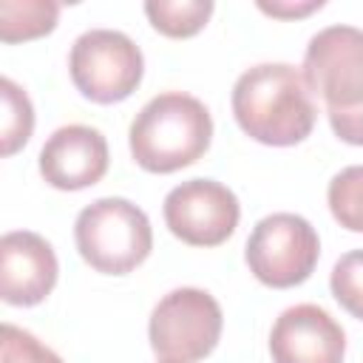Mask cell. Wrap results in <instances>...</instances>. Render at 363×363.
<instances>
[{"label": "cell", "instance_id": "obj_1", "mask_svg": "<svg viewBox=\"0 0 363 363\" xmlns=\"http://www.w3.org/2000/svg\"><path fill=\"white\" fill-rule=\"evenodd\" d=\"M233 113L250 139L272 147L303 142L318 116L303 74L286 62L247 68L233 88Z\"/></svg>", "mask_w": 363, "mask_h": 363}, {"label": "cell", "instance_id": "obj_2", "mask_svg": "<svg viewBox=\"0 0 363 363\" xmlns=\"http://www.w3.org/2000/svg\"><path fill=\"white\" fill-rule=\"evenodd\" d=\"M213 119L204 102L167 91L153 96L130 122V153L147 173H173L204 156Z\"/></svg>", "mask_w": 363, "mask_h": 363}, {"label": "cell", "instance_id": "obj_3", "mask_svg": "<svg viewBox=\"0 0 363 363\" xmlns=\"http://www.w3.org/2000/svg\"><path fill=\"white\" fill-rule=\"evenodd\" d=\"M74 241L85 264L105 275L136 269L153 250V230L133 201L108 196L88 204L74 224Z\"/></svg>", "mask_w": 363, "mask_h": 363}, {"label": "cell", "instance_id": "obj_4", "mask_svg": "<svg viewBox=\"0 0 363 363\" xmlns=\"http://www.w3.org/2000/svg\"><path fill=\"white\" fill-rule=\"evenodd\" d=\"M221 306L218 301L196 286L167 292L150 315V346L164 363H196L204 360L221 337Z\"/></svg>", "mask_w": 363, "mask_h": 363}, {"label": "cell", "instance_id": "obj_5", "mask_svg": "<svg viewBox=\"0 0 363 363\" xmlns=\"http://www.w3.org/2000/svg\"><path fill=\"white\" fill-rule=\"evenodd\" d=\"M68 71L82 96L111 105L128 99L142 82L145 60L139 45L113 28H91L79 34L68 54Z\"/></svg>", "mask_w": 363, "mask_h": 363}, {"label": "cell", "instance_id": "obj_6", "mask_svg": "<svg viewBox=\"0 0 363 363\" xmlns=\"http://www.w3.org/2000/svg\"><path fill=\"white\" fill-rule=\"evenodd\" d=\"M303 79L323 99L326 116L363 111V31L354 26L320 28L306 45Z\"/></svg>", "mask_w": 363, "mask_h": 363}, {"label": "cell", "instance_id": "obj_7", "mask_svg": "<svg viewBox=\"0 0 363 363\" xmlns=\"http://www.w3.org/2000/svg\"><path fill=\"white\" fill-rule=\"evenodd\" d=\"M320 255L315 227L295 213H272L261 218L247 238L250 272L272 286L286 289L303 284Z\"/></svg>", "mask_w": 363, "mask_h": 363}, {"label": "cell", "instance_id": "obj_8", "mask_svg": "<svg viewBox=\"0 0 363 363\" xmlns=\"http://www.w3.org/2000/svg\"><path fill=\"white\" fill-rule=\"evenodd\" d=\"M164 224L193 247H218L238 227L241 207L230 187L213 179H190L164 196Z\"/></svg>", "mask_w": 363, "mask_h": 363}, {"label": "cell", "instance_id": "obj_9", "mask_svg": "<svg viewBox=\"0 0 363 363\" xmlns=\"http://www.w3.org/2000/svg\"><path fill=\"white\" fill-rule=\"evenodd\" d=\"M269 352L275 363H343L346 335L326 309L298 303L272 323Z\"/></svg>", "mask_w": 363, "mask_h": 363}, {"label": "cell", "instance_id": "obj_10", "mask_svg": "<svg viewBox=\"0 0 363 363\" xmlns=\"http://www.w3.org/2000/svg\"><path fill=\"white\" fill-rule=\"evenodd\" d=\"M57 255L51 244L28 230L0 238V298L11 306H34L57 284Z\"/></svg>", "mask_w": 363, "mask_h": 363}, {"label": "cell", "instance_id": "obj_11", "mask_svg": "<svg viewBox=\"0 0 363 363\" xmlns=\"http://www.w3.org/2000/svg\"><path fill=\"white\" fill-rule=\"evenodd\" d=\"M108 170V142L96 128L62 125L40 150V173L57 190H82Z\"/></svg>", "mask_w": 363, "mask_h": 363}, {"label": "cell", "instance_id": "obj_12", "mask_svg": "<svg viewBox=\"0 0 363 363\" xmlns=\"http://www.w3.org/2000/svg\"><path fill=\"white\" fill-rule=\"evenodd\" d=\"M60 6L51 0H3L0 3V40L17 43L43 37L57 26Z\"/></svg>", "mask_w": 363, "mask_h": 363}, {"label": "cell", "instance_id": "obj_13", "mask_svg": "<svg viewBox=\"0 0 363 363\" xmlns=\"http://www.w3.org/2000/svg\"><path fill=\"white\" fill-rule=\"evenodd\" d=\"M0 150L3 156L17 153L34 130V108L26 91L9 77L0 79Z\"/></svg>", "mask_w": 363, "mask_h": 363}, {"label": "cell", "instance_id": "obj_14", "mask_svg": "<svg viewBox=\"0 0 363 363\" xmlns=\"http://www.w3.org/2000/svg\"><path fill=\"white\" fill-rule=\"evenodd\" d=\"M145 14L167 37H193L213 14L210 0H147Z\"/></svg>", "mask_w": 363, "mask_h": 363}, {"label": "cell", "instance_id": "obj_15", "mask_svg": "<svg viewBox=\"0 0 363 363\" xmlns=\"http://www.w3.org/2000/svg\"><path fill=\"white\" fill-rule=\"evenodd\" d=\"M335 221L352 233H363V164L343 167L326 190Z\"/></svg>", "mask_w": 363, "mask_h": 363}, {"label": "cell", "instance_id": "obj_16", "mask_svg": "<svg viewBox=\"0 0 363 363\" xmlns=\"http://www.w3.org/2000/svg\"><path fill=\"white\" fill-rule=\"evenodd\" d=\"M335 301L354 318L363 320V250H352L337 258L329 278Z\"/></svg>", "mask_w": 363, "mask_h": 363}, {"label": "cell", "instance_id": "obj_17", "mask_svg": "<svg viewBox=\"0 0 363 363\" xmlns=\"http://www.w3.org/2000/svg\"><path fill=\"white\" fill-rule=\"evenodd\" d=\"M0 363H62L48 346H43L31 332L3 323L0 329Z\"/></svg>", "mask_w": 363, "mask_h": 363}, {"label": "cell", "instance_id": "obj_18", "mask_svg": "<svg viewBox=\"0 0 363 363\" xmlns=\"http://www.w3.org/2000/svg\"><path fill=\"white\" fill-rule=\"evenodd\" d=\"M329 125L337 133V139L349 145H363V111L346 113V116H329Z\"/></svg>", "mask_w": 363, "mask_h": 363}, {"label": "cell", "instance_id": "obj_19", "mask_svg": "<svg viewBox=\"0 0 363 363\" xmlns=\"http://www.w3.org/2000/svg\"><path fill=\"white\" fill-rule=\"evenodd\" d=\"M320 6H323V0H306V3H281V0L267 3V0H261L258 3V9L272 14V17H303V14H309Z\"/></svg>", "mask_w": 363, "mask_h": 363}, {"label": "cell", "instance_id": "obj_20", "mask_svg": "<svg viewBox=\"0 0 363 363\" xmlns=\"http://www.w3.org/2000/svg\"><path fill=\"white\" fill-rule=\"evenodd\" d=\"M162 363H164V360H162Z\"/></svg>", "mask_w": 363, "mask_h": 363}]
</instances>
